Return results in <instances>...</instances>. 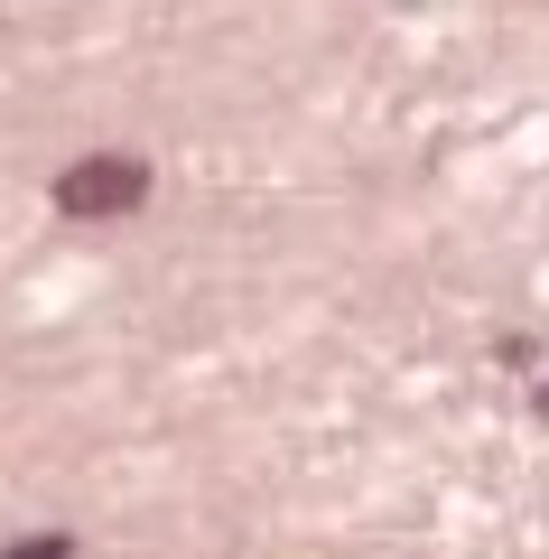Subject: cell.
I'll use <instances>...</instances> for the list:
<instances>
[{
    "label": "cell",
    "mask_w": 549,
    "mask_h": 559,
    "mask_svg": "<svg viewBox=\"0 0 549 559\" xmlns=\"http://www.w3.org/2000/svg\"><path fill=\"white\" fill-rule=\"evenodd\" d=\"M65 550H75V540H65V532H47V540H20L10 559H65Z\"/></svg>",
    "instance_id": "2"
},
{
    "label": "cell",
    "mask_w": 549,
    "mask_h": 559,
    "mask_svg": "<svg viewBox=\"0 0 549 559\" xmlns=\"http://www.w3.org/2000/svg\"><path fill=\"white\" fill-rule=\"evenodd\" d=\"M150 197V168L140 159H112V150H103V159H75L57 178V205L65 215H131V205Z\"/></svg>",
    "instance_id": "1"
}]
</instances>
